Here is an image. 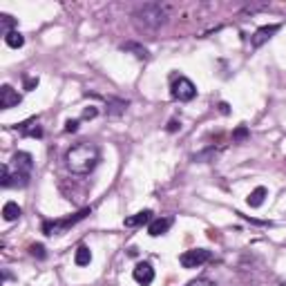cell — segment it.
Masks as SVG:
<instances>
[{
    "mask_svg": "<svg viewBox=\"0 0 286 286\" xmlns=\"http://www.w3.org/2000/svg\"><path fill=\"white\" fill-rule=\"evenodd\" d=\"M31 170H34V156L29 152H16L11 156V163L2 165V179L0 186L2 188H27L31 179Z\"/></svg>",
    "mask_w": 286,
    "mask_h": 286,
    "instance_id": "cell-1",
    "label": "cell"
},
{
    "mask_svg": "<svg viewBox=\"0 0 286 286\" xmlns=\"http://www.w3.org/2000/svg\"><path fill=\"white\" fill-rule=\"evenodd\" d=\"M98 161H101V150H98V145L87 143V141H80L76 145H72L65 154V163L70 168V172L80 174V177L92 172L98 165Z\"/></svg>",
    "mask_w": 286,
    "mask_h": 286,
    "instance_id": "cell-2",
    "label": "cell"
},
{
    "mask_svg": "<svg viewBox=\"0 0 286 286\" xmlns=\"http://www.w3.org/2000/svg\"><path fill=\"white\" fill-rule=\"evenodd\" d=\"M132 18L137 20L139 27H143V29L156 31V29H161V27L165 25V20H168V11H165V7L161 2H145L132 13Z\"/></svg>",
    "mask_w": 286,
    "mask_h": 286,
    "instance_id": "cell-3",
    "label": "cell"
},
{
    "mask_svg": "<svg viewBox=\"0 0 286 286\" xmlns=\"http://www.w3.org/2000/svg\"><path fill=\"white\" fill-rule=\"evenodd\" d=\"M170 94H172L174 101L179 103H188L197 96V87L190 78L186 76H174L172 78V85H170Z\"/></svg>",
    "mask_w": 286,
    "mask_h": 286,
    "instance_id": "cell-4",
    "label": "cell"
},
{
    "mask_svg": "<svg viewBox=\"0 0 286 286\" xmlns=\"http://www.w3.org/2000/svg\"><path fill=\"white\" fill-rule=\"evenodd\" d=\"M89 214V208H83L78 210V213L74 214V217H67V219H54V221H45L43 223V232L45 235H61V232H65L67 228H72L74 223L83 221L85 217Z\"/></svg>",
    "mask_w": 286,
    "mask_h": 286,
    "instance_id": "cell-5",
    "label": "cell"
},
{
    "mask_svg": "<svg viewBox=\"0 0 286 286\" xmlns=\"http://www.w3.org/2000/svg\"><path fill=\"white\" fill-rule=\"evenodd\" d=\"M210 250L206 248H192V250H186V253H181V257H179V262H181L183 268H199L204 266L206 262H210Z\"/></svg>",
    "mask_w": 286,
    "mask_h": 286,
    "instance_id": "cell-6",
    "label": "cell"
},
{
    "mask_svg": "<svg viewBox=\"0 0 286 286\" xmlns=\"http://www.w3.org/2000/svg\"><path fill=\"white\" fill-rule=\"evenodd\" d=\"M277 31H280V25H264V27H259V29L250 36V45H253V49H259L264 43H268Z\"/></svg>",
    "mask_w": 286,
    "mask_h": 286,
    "instance_id": "cell-7",
    "label": "cell"
},
{
    "mask_svg": "<svg viewBox=\"0 0 286 286\" xmlns=\"http://www.w3.org/2000/svg\"><path fill=\"white\" fill-rule=\"evenodd\" d=\"M132 277H134V282H137V284L150 286L152 282H154V268H152V264L141 262V264H137V266H134Z\"/></svg>",
    "mask_w": 286,
    "mask_h": 286,
    "instance_id": "cell-8",
    "label": "cell"
},
{
    "mask_svg": "<svg viewBox=\"0 0 286 286\" xmlns=\"http://www.w3.org/2000/svg\"><path fill=\"white\" fill-rule=\"evenodd\" d=\"M20 101H22V96L11 85H2V87H0V107H2V110H11V107H16Z\"/></svg>",
    "mask_w": 286,
    "mask_h": 286,
    "instance_id": "cell-9",
    "label": "cell"
},
{
    "mask_svg": "<svg viewBox=\"0 0 286 286\" xmlns=\"http://www.w3.org/2000/svg\"><path fill=\"white\" fill-rule=\"evenodd\" d=\"M172 226V217H159V219H152L150 226H147V235L150 237H161L170 230Z\"/></svg>",
    "mask_w": 286,
    "mask_h": 286,
    "instance_id": "cell-10",
    "label": "cell"
},
{
    "mask_svg": "<svg viewBox=\"0 0 286 286\" xmlns=\"http://www.w3.org/2000/svg\"><path fill=\"white\" fill-rule=\"evenodd\" d=\"M16 130L22 134V137H31V139H40V137H43V128L38 125V121H36V119L25 121V123H20Z\"/></svg>",
    "mask_w": 286,
    "mask_h": 286,
    "instance_id": "cell-11",
    "label": "cell"
},
{
    "mask_svg": "<svg viewBox=\"0 0 286 286\" xmlns=\"http://www.w3.org/2000/svg\"><path fill=\"white\" fill-rule=\"evenodd\" d=\"M152 221V210H141V213L132 214V217L125 219V226L128 228H139V226H150Z\"/></svg>",
    "mask_w": 286,
    "mask_h": 286,
    "instance_id": "cell-12",
    "label": "cell"
},
{
    "mask_svg": "<svg viewBox=\"0 0 286 286\" xmlns=\"http://www.w3.org/2000/svg\"><path fill=\"white\" fill-rule=\"evenodd\" d=\"M121 49H123V52L134 54L137 58H143V61H147V58H150V52H147V49L143 47V45L134 43V40H130V43H123V45H121Z\"/></svg>",
    "mask_w": 286,
    "mask_h": 286,
    "instance_id": "cell-13",
    "label": "cell"
},
{
    "mask_svg": "<svg viewBox=\"0 0 286 286\" xmlns=\"http://www.w3.org/2000/svg\"><path fill=\"white\" fill-rule=\"evenodd\" d=\"M20 214H22V210H20V206H18L16 201H7V204L2 206V219L4 221H16Z\"/></svg>",
    "mask_w": 286,
    "mask_h": 286,
    "instance_id": "cell-14",
    "label": "cell"
},
{
    "mask_svg": "<svg viewBox=\"0 0 286 286\" xmlns=\"http://www.w3.org/2000/svg\"><path fill=\"white\" fill-rule=\"evenodd\" d=\"M266 195H268L266 188H264V186H257V188H255V190L248 195V206H250V208H259V206L264 204V199H266Z\"/></svg>",
    "mask_w": 286,
    "mask_h": 286,
    "instance_id": "cell-15",
    "label": "cell"
},
{
    "mask_svg": "<svg viewBox=\"0 0 286 286\" xmlns=\"http://www.w3.org/2000/svg\"><path fill=\"white\" fill-rule=\"evenodd\" d=\"M74 262L78 264V266H87V264L92 262V250H89L85 244H80L74 253Z\"/></svg>",
    "mask_w": 286,
    "mask_h": 286,
    "instance_id": "cell-16",
    "label": "cell"
},
{
    "mask_svg": "<svg viewBox=\"0 0 286 286\" xmlns=\"http://www.w3.org/2000/svg\"><path fill=\"white\" fill-rule=\"evenodd\" d=\"M4 43H7L11 49H20L22 45H25V36H22L20 31H11V34L4 36Z\"/></svg>",
    "mask_w": 286,
    "mask_h": 286,
    "instance_id": "cell-17",
    "label": "cell"
},
{
    "mask_svg": "<svg viewBox=\"0 0 286 286\" xmlns=\"http://www.w3.org/2000/svg\"><path fill=\"white\" fill-rule=\"evenodd\" d=\"M107 112L110 114H121V112H125V107H128V101H119V98H112V101H107Z\"/></svg>",
    "mask_w": 286,
    "mask_h": 286,
    "instance_id": "cell-18",
    "label": "cell"
},
{
    "mask_svg": "<svg viewBox=\"0 0 286 286\" xmlns=\"http://www.w3.org/2000/svg\"><path fill=\"white\" fill-rule=\"evenodd\" d=\"M0 22H2V36H7V34H11V31H16V29H13L16 20H13L9 13H2V16H0Z\"/></svg>",
    "mask_w": 286,
    "mask_h": 286,
    "instance_id": "cell-19",
    "label": "cell"
},
{
    "mask_svg": "<svg viewBox=\"0 0 286 286\" xmlns=\"http://www.w3.org/2000/svg\"><path fill=\"white\" fill-rule=\"evenodd\" d=\"M186 286H217L213 280H208V277H197V280H192V282H188Z\"/></svg>",
    "mask_w": 286,
    "mask_h": 286,
    "instance_id": "cell-20",
    "label": "cell"
},
{
    "mask_svg": "<svg viewBox=\"0 0 286 286\" xmlns=\"http://www.w3.org/2000/svg\"><path fill=\"white\" fill-rule=\"evenodd\" d=\"M232 139H235V141H244V139H248V128H246V125H239V128L232 132Z\"/></svg>",
    "mask_w": 286,
    "mask_h": 286,
    "instance_id": "cell-21",
    "label": "cell"
},
{
    "mask_svg": "<svg viewBox=\"0 0 286 286\" xmlns=\"http://www.w3.org/2000/svg\"><path fill=\"white\" fill-rule=\"evenodd\" d=\"M29 250H31V255H34V257L45 259V246H43V244H34Z\"/></svg>",
    "mask_w": 286,
    "mask_h": 286,
    "instance_id": "cell-22",
    "label": "cell"
},
{
    "mask_svg": "<svg viewBox=\"0 0 286 286\" xmlns=\"http://www.w3.org/2000/svg\"><path fill=\"white\" fill-rule=\"evenodd\" d=\"M78 130V119H70L65 123V132H76Z\"/></svg>",
    "mask_w": 286,
    "mask_h": 286,
    "instance_id": "cell-23",
    "label": "cell"
},
{
    "mask_svg": "<svg viewBox=\"0 0 286 286\" xmlns=\"http://www.w3.org/2000/svg\"><path fill=\"white\" fill-rule=\"evenodd\" d=\"M96 114H98V110H96V107H87V110L83 112V119H94V116H96Z\"/></svg>",
    "mask_w": 286,
    "mask_h": 286,
    "instance_id": "cell-24",
    "label": "cell"
},
{
    "mask_svg": "<svg viewBox=\"0 0 286 286\" xmlns=\"http://www.w3.org/2000/svg\"><path fill=\"white\" fill-rule=\"evenodd\" d=\"M36 85H38V78H27L25 80V89H27V92H31Z\"/></svg>",
    "mask_w": 286,
    "mask_h": 286,
    "instance_id": "cell-25",
    "label": "cell"
},
{
    "mask_svg": "<svg viewBox=\"0 0 286 286\" xmlns=\"http://www.w3.org/2000/svg\"><path fill=\"white\" fill-rule=\"evenodd\" d=\"M179 128H181V123H179L177 119H172V121H170V123H168V132H177Z\"/></svg>",
    "mask_w": 286,
    "mask_h": 286,
    "instance_id": "cell-26",
    "label": "cell"
},
{
    "mask_svg": "<svg viewBox=\"0 0 286 286\" xmlns=\"http://www.w3.org/2000/svg\"><path fill=\"white\" fill-rule=\"evenodd\" d=\"M219 112H221V114H228V103H219Z\"/></svg>",
    "mask_w": 286,
    "mask_h": 286,
    "instance_id": "cell-27",
    "label": "cell"
}]
</instances>
